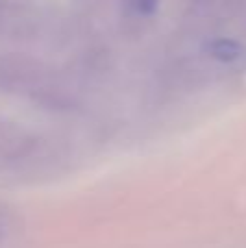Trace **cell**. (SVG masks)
I'll return each instance as SVG.
<instances>
[{"label": "cell", "mask_w": 246, "mask_h": 248, "mask_svg": "<svg viewBox=\"0 0 246 248\" xmlns=\"http://www.w3.org/2000/svg\"><path fill=\"white\" fill-rule=\"evenodd\" d=\"M214 55L218 57V59H225V61H231V59H235V57L240 55V48H238V44H233V42H218V44H214Z\"/></svg>", "instance_id": "1"}]
</instances>
